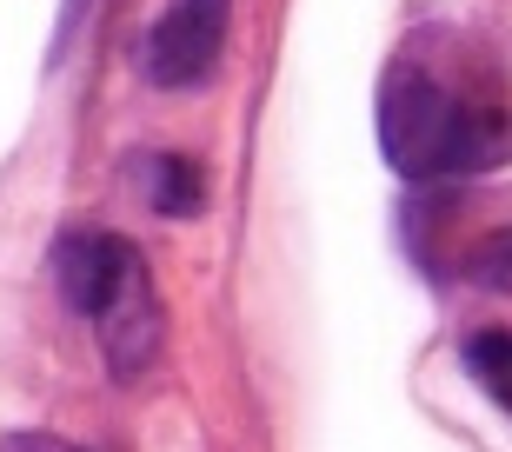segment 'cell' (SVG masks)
<instances>
[{"mask_svg":"<svg viewBox=\"0 0 512 452\" xmlns=\"http://www.w3.org/2000/svg\"><path fill=\"white\" fill-rule=\"evenodd\" d=\"M466 373L512 413V333L506 326H479V333L466 339Z\"/></svg>","mask_w":512,"mask_h":452,"instance_id":"obj_7","label":"cell"},{"mask_svg":"<svg viewBox=\"0 0 512 452\" xmlns=\"http://www.w3.org/2000/svg\"><path fill=\"white\" fill-rule=\"evenodd\" d=\"M94 326H100V359H107V373H114L120 386H133V379H140L153 359H160L167 320H160V300H153V273H147V260L127 273V286L114 293V306H107Z\"/></svg>","mask_w":512,"mask_h":452,"instance_id":"obj_4","label":"cell"},{"mask_svg":"<svg viewBox=\"0 0 512 452\" xmlns=\"http://www.w3.org/2000/svg\"><path fill=\"white\" fill-rule=\"evenodd\" d=\"M127 173L160 220H193V213L207 207V173L193 167L187 153H140Z\"/></svg>","mask_w":512,"mask_h":452,"instance_id":"obj_5","label":"cell"},{"mask_svg":"<svg viewBox=\"0 0 512 452\" xmlns=\"http://www.w3.org/2000/svg\"><path fill=\"white\" fill-rule=\"evenodd\" d=\"M466 280L486 286V293H512V226L506 233H486V240L466 253Z\"/></svg>","mask_w":512,"mask_h":452,"instance_id":"obj_8","label":"cell"},{"mask_svg":"<svg viewBox=\"0 0 512 452\" xmlns=\"http://www.w3.org/2000/svg\"><path fill=\"white\" fill-rule=\"evenodd\" d=\"M0 452H74V446L54 439V433H7V439H0Z\"/></svg>","mask_w":512,"mask_h":452,"instance_id":"obj_9","label":"cell"},{"mask_svg":"<svg viewBox=\"0 0 512 452\" xmlns=\"http://www.w3.org/2000/svg\"><path fill=\"white\" fill-rule=\"evenodd\" d=\"M227 14H233L227 0H173L140 40V74L167 94L200 87L220 60V47H227Z\"/></svg>","mask_w":512,"mask_h":452,"instance_id":"obj_2","label":"cell"},{"mask_svg":"<svg viewBox=\"0 0 512 452\" xmlns=\"http://www.w3.org/2000/svg\"><path fill=\"white\" fill-rule=\"evenodd\" d=\"M512 160V113L506 107H479L459 100V127L446 147V173H493Z\"/></svg>","mask_w":512,"mask_h":452,"instance_id":"obj_6","label":"cell"},{"mask_svg":"<svg viewBox=\"0 0 512 452\" xmlns=\"http://www.w3.org/2000/svg\"><path fill=\"white\" fill-rule=\"evenodd\" d=\"M459 127V100L439 87V80L413 74V67H393L380 87V140L386 160H393L406 180H446V147H453Z\"/></svg>","mask_w":512,"mask_h":452,"instance_id":"obj_1","label":"cell"},{"mask_svg":"<svg viewBox=\"0 0 512 452\" xmlns=\"http://www.w3.org/2000/svg\"><path fill=\"white\" fill-rule=\"evenodd\" d=\"M133 266H140V253H133L120 233H87V226H74V233L54 240V293L67 300V313L100 320V313L114 306V293L127 286Z\"/></svg>","mask_w":512,"mask_h":452,"instance_id":"obj_3","label":"cell"}]
</instances>
